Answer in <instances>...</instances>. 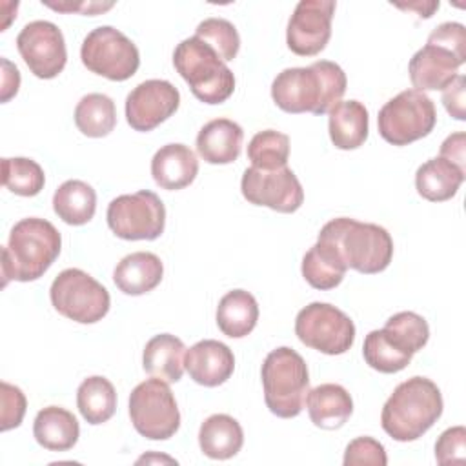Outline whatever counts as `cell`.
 I'll return each instance as SVG.
<instances>
[{"instance_id": "obj_1", "label": "cell", "mask_w": 466, "mask_h": 466, "mask_svg": "<svg viewBox=\"0 0 466 466\" xmlns=\"http://www.w3.org/2000/svg\"><path fill=\"white\" fill-rule=\"evenodd\" d=\"M346 73L331 60L288 67L271 84L273 102L286 113L326 115L346 93Z\"/></svg>"}, {"instance_id": "obj_2", "label": "cell", "mask_w": 466, "mask_h": 466, "mask_svg": "<svg viewBox=\"0 0 466 466\" xmlns=\"http://www.w3.org/2000/svg\"><path fill=\"white\" fill-rule=\"evenodd\" d=\"M62 237L46 218L29 217L18 220L2 248V286L9 280L31 282L40 279L58 258Z\"/></svg>"}, {"instance_id": "obj_3", "label": "cell", "mask_w": 466, "mask_h": 466, "mask_svg": "<svg viewBox=\"0 0 466 466\" xmlns=\"http://www.w3.org/2000/svg\"><path fill=\"white\" fill-rule=\"evenodd\" d=\"M442 395L437 384L426 377H411L400 382L382 406L380 426L399 442L422 437L442 415Z\"/></svg>"}, {"instance_id": "obj_4", "label": "cell", "mask_w": 466, "mask_h": 466, "mask_svg": "<svg viewBox=\"0 0 466 466\" xmlns=\"http://www.w3.org/2000/svg\"><path fill=\"white\" fill-rule=\"evenodd\" d=\"M319 238L337 248L346 268L364 275L384 271L393 257L391 235L371 222L339 217L322 226Z\"/></svg>"}, {"instance_id": "obj_5", "label": "cell", "mask_w": 466, "mask_h": 466, "mask_svg": "<svg viewBox=\"0 0 466 466\" xmlns=\"http://www.w3.org/2000/svg\"><path fill=\"white\" fill-rule=\"evenodd\" d=\"M173 66L204 104H222L235 91L233 71L209 44L195 35L175 47Z\"/></svg>"}, {"instance_id": "obj_6", "label": "cell", "mask_w": 466, "mask_h": 466, "mask_svg": "<svg viewBox=\"0 0 466 466\" xmlns=\"http://www.w3.org/2000/svg\"><path fill=\"white\" fill-rule=\"evenodd\" d=\"M262 388L268 410L280 417H297L309 391L308 364L300 353L288 346H280L268 353L262 370Z\"/></svg>"}, {"instance_id": "obj_7", "label": "cell", "mask_w": 466, "mask_h": 466, "mask_svg": "<svg viewBox=\"0 0 466 466\" xmlns=\"http://www.w3.org/2000/svg\"><path fill=\"white\" fill-rule=\"evenodd\" d=\"M437 122L433 100L417 89H404L379 111V135L393 146H408L428 137Z\"/></svg>"}, {"instance_id": "obj_8", "label": "cell", "mask_w": 466, "mask_h": 466, "mask_svg": "<svg viewBox=\"0 0 466 466\" xmlns=\"http://www.w3.org/2000/svg\"><path fill=\"white\" fill-rule=\"evenodd\" d=\"M53 308L80 324L102 320L111 306L109 291L89 273L78 268L60 271L49 289Z\"/></svg>"}, {"instance_id": "obj_9", "label": "cell", "mask_w": 466, "mask_h": 466, "mask_svg": "<svg viewBox=\"0 0 466 466\" xmlns=\"http://www.w3.org/2000/svg\"><path fill=\"white\" fill-rule=\"evenodd\" d=\"M129 417L135 430L151 441H166L180 428V411L169 384L153 377L129 395Z\"/></svg>"}, {"instance_id": "obj_10", "label": "cell", "mask_w": 466, "mask_h": 466, "mask_svg": "<svg viewBox=\"0 0 466 466\" xmlns=\"http://www.w3.org/2000/svg\"><path fill=\"white\" fill-rule=\"evenodd\" d=\"M82 64L95 75L113 82L131 78L140 66L138 47L111 25L95 27L82 42Z\"/></svg>"}, {"instance_id": "obj_11", "label": "cell", "mask_w": 466, "mask_h": 466, "mask_svg": "<svg viewBox=\"0 0 466 466\" xmlns=\"http://www.w3.org/2000/svg\"><path fill=\"white\" fill-rule=\"evenodd\" d=\"M107 226L124 240H155L166 226V208L149 189L120 195L107 206Z\"/></svg>"}, {"instance_id": "obj_12", "label": "cell", "mask_w": 466, "mask_h": 466, "mask_svg": "<svg viewBox=\"0 0 466 466\" xmlns=\"http://www.w3.org/2000/svg\"><path fill=\"white\" fill-rule=\"evenodd\" d=\"M295 335L320 353L342 355L353 346L355 324L342 309L328 302H311L297 313Z\"/></svg>"}, {"instance_id": "obj_13", "label": "cell", "mask_w": 466, "mask_h": 466, "mask_svg": "<svg viewBox=\"0 0 466 466\" xmlns=\"http://www.w3.org/2000/svg\"><path fill=\"white\" fill-rule=\"evenodd\" d=\"M240 191L249 204L279 213H293L304 202V189L288 166L279 169L248 167L240 180Z\"/></svg>"}, {"instance_id": "obj_14", "label": "cell", "mask_w": 466, "mask_h": 466, "mask_svg": "<svg viewBox=\"0 0 466 466\" xmlns=\"http://www.w3.org/2000/svg\"><path fill=\"white\" fill-rule=\"evenodd\" d=\"M16 47L29 71L38 78H55L66 67V40L53 22L35 20L25 24L16 36Z\"/></svg>"}, {"instance_id": "obj_15", "label": "cell", "mask_w": 466, "mask_h": 466, "mask_svg": "<svg viewBox=\"0 0 466 466\" xmlns=\"http://www.w3.org/2000/svg\"><path fill=\"white\" fill-rule=\"evenodd\" d=\"M331 0H302L295 5L286 29L288 47L299 56L320 53L331 36V18L335 13Z\"/></svg>"}, {"instance_id": "obj_16", "label": "cell", "mask_w": 466, "mask_h": 466, "mask_svg": "<svg viewBox=\"0 0 466 466\" xmlns=\"http://www.w3.org/2000/svg\"><path fill=\"white\" fill-rule=\"evenodd\" d=\"M180 106L178 89L160 78L140 82L126 96V120L135 131H151Z\"/></svg>"}, {"instance_id": "obj_17", "label": "cell", "mask_w": 466, "mask_h": 466, "mask_svg": "<svg viewBox=\"0 0 466 466\" xmlns=\"http://www.w3.org/2000/svg\"><path fill=\"white\" fill-rule=\"evenodd\" d=\"M464 64V58L457 56L450 49L426 44L420 47L408 64L410 80L417 91H442L457 78V69Z\"/></svg>"}, {"instance_id": "obj_18", "label": "cell", "mask_w": 466, "mask_h": 466, "mask_svg": "<svg viewBox=\"0 0 466 466\" xmlns=\"http://www.w3.org/2000/svg\"><path fill=\"white\" fill-rule=\"evenodd\" d=\"M189 377L206 388L224 384L235 370V357L229 346L215 339H204L186 351L184 359Z\"/></svg>"}, {"instance_id": "obj_19", "label": "cell", "mask_w": 466, "mask_h": 466, "mask_svg": "<svg viewBox=\"0 0 466 466\" xmlns=\"http://www.w3.org/2000/svg\"><path fill=\"white\" fill-rule=\"evenodd\" d=\"M197 155L184 144H166L151 158L153 180L167 191L189 186L197 178Z\"/></svg>"}, {"instance_id": "obj_20", "label": "cell", "mask_w": 466, "mask_h": 466, "mask_svg": "<svg viewBox=\"0 0 466 466\" xmlns=\"http://www.w3.org/2000/svg\"><path fill=\"white\" fill-rule=\"evenodd\" d=\"M244 131L229 118H215L204 124L197 135V151L208 164H231L242 149Z\"/></svg>"}, {"instance_id": "obj_21", "label": "cell", "mask_w": 466, "mask_h": 466, "mask_svg": "<svg viewBox=\"0 0 466 466\" xmlns=\"http://www.w3.org/2000/svg\"><path fill=\"white\" fill-rule=\"evenodd\" d=\"M164 277L162 260L149 251H135L126 255L113 271L116 288L126 295H144L155 289Z\"/></svg>"}, {"instance_id": "obj_22", "label": "cell", "mask_w": 466, "mask_h": 466, "mask_svg": "<svg viewBox=\"0 0 466 466\" xmlns=\"http://www.w3.org/2000/svg\"><path fill=\"white\" fill-rule=\"evenodd\" d=\"M306 408L311 422L322 430H337L348 422L353 413V400L340 384L326 382L308 391Z\"/></svg>"}, {"instance_id": "obj_23", "label": "cell", "mask_w": 466, "mask_h": 466, "mask_svg": "<svg viewBox=\"0 0 466 466\" xmlns=\"http://www.w3.org/2000/svg\"><path fill=\"white\" fill-rule=\"evenodd\" d=\"M184 359H186L184 342L171 333H160L146 342V348L142 353V366L147 375L171 384L180 380L186 370Z\"/></svg>"}, {"instance_id": "obj_24", "label": "cell", "mask_w": 466, "mask_h": 466, "mask_svg": "<svg viewBox=\"0 0 466 466\" xmlns=\"http://www.w3.org/2000/svg\"><path fill=\"white\" fill-rule=\"evenodd\" d=\"M329 138L339 149H357L368 138L370 116L368 109L359 100H344L329 109Z\"/></svg>"}, {"instance_id": "obj_25", "label": "cell", "mask_w": 466, "mask_h": 466, "mask_svg": "<svg viewBox=\"0 0 466 466\" xmlns=\"http://www.w3.org/2000/svg\"><path fill=\"white\" fill-rule=\"evenodd\" d=\"M33 435L36 442L49 451H67L76 444L80 426L76 417L66 408L47 406L36 413Z\"/></svg>"}, {"instance_id": "obj_26", "label": "cell", "mask_w": 466, "mask_h": 466, "mask_svg": "<svg viewBox=\"0 0 466 466\" xmlns=\"http://www.w3.org/2000/svg\"><path fill=\"white\" fill-rule=\"evenodd\" d=\"M244 444V431L237 419L226 413L209 415L198 430V446L209 459L226 461L235 457Z\"/></svg>"}, {"instance_id": "obj_27", "label": "cell", "mask_w": 466, "mask_h": 466, "mask_svg": "<svg viewBox=\"0 0 466 466\" xmlns=\"http://www.w3.org/2000/svg\"><path fill=\"white\" fill-rule=\"evenodd\" d=\"M466 171L444 157H435L419 166L415 173L417 193L430 202H444L455 197L464 182Z\"/></svg>"}, {"instance_id": "obj_28", "label": "cell", "mask_w": 466, "mask_h": 466, "mask_svg": "<svg viewBox=\"0 0 466 466\" xmlns=\"http://www.w3.org/2000/svg\"><path fill=\"white\" fill-rule=\"evenodd\" d=\"M346 269L337 248L322 238H317L302 258V277L315 289L324 291L337 288L342 282Z\"/></svg>"}, {"instance_id": "obj_29", "label": "cell", "mask_w": 466, "mask_h": 466, "mask_svg": "<svg viewBox=\"0 0 466 466\" xmlns=\"http://www.w3.org/2000/svg\"><path fill=\"white\" fill-rule=\"evenodd\" d=\"M258 320V304L246 289L228 291L217 306V326L231 339H242L253 331Z\"/></svg>"}, {"instance_id": "obj_30", "label": "cell", "mask_w": 466, "mask_h": 466, "mask_svg": "<svg viewBox=\"0 0 466 466\" xmlns=\"http://www.w3.org/2000/svg\"><path fill=\"white\" fill-rule=\"evenodd\" d=\"M53 209L66 224L84 226L96 211V193L84 180H66L53 195Z\"/></svg>"}, {"instance_id": "obj_31", "label": "cell", "mask_w": 466, "mask_h": 466, "mask_svg": "<svg viewBox=\"0 0 466 466\" xmlns=\"http://www.w3.org/2000/svg\"><path fill=\"white\" fill-rule=\"evenodd\" d=\"M76 406L86 422H107L116 411L115 386L102 375L84 379L76 390Z\"/></svg>"}, {"instance_id": "obj_32", "label": "cell", "mask_w": 466, "mask_h": 466, "mask_svg": "<svg viewBox=\"0 0 466 466\" xmlns=\"http://www.w3.org/2000/svg\"><path fill=\"white\" fill-rule=\"evenodd\" d=\"M75 124L86 137H107L116 126L115 102L104 93L84 95L75 107Z\"/></svg>"}, {"instance_id": "obj_33", "label": "cell", "mask_w": 466, "mask_h": 466, "mask_svg": "<svg viewBox=\"0 0 466 466\" xmlns=\"http://www.w3.org/2000/svg\"><path fill=\"white\" fill-rule=\"evenodd\" d=\"M382 333L399 351L411 357L420 351L430 339L428 322L415 311H400L391 315L386 320Z\"/></svg>"}, {"instance_id": "obj_34", "label": "cell", "mask_w": 466, "mask_h": 466, "mask_svg": "<svg viewBox=\"0 0 466 466\" xmlns=\"http://www.w3.org/2000/svg\"><path fill=\"white\" fill-rule=\"evenodd\" d=\"M2 182L15 195L35 197L44 189L46 175L33 158H2Z\"/></svg>"}, {"instance_id": "obj_35", "label": "cell", "mask_w": 466, "mask_h": 466, "mask_svg": "<svg viewBox=\"0 0 466 466\" xmlns=\"http://www.w3.org/2000/svg\"><path fill=\"white\" fill-rule=\"evenodd\" d=\"M289 157V137L275 131H258L248 144V158L253 167L258 169H279L288 164Z\"/></svg>"}, {"instance_id": "obj_36", "label": "cell", "mask_w": 466, "mask_h": 466, "mask_svg": "<svg viewBox=\"0 0 466 466\" xmlns=\"http://www.w3.org/2000/svg\"><path fill=\"white\" fill-rule=\"evenodd\" d=\"M362 357L366 364L380 373H397L411 362V355L399 351L382 333V329H373L366 335L362 346Z\"/></svg>"}, {"instance_id": "obj_37", "label": "cell", "mask_w": 466, "mask_h": 466, "mask_svg": "<svg viewBox=\"0 0 466 466\" xmlns=\"http://www.w3.org/2000/svg\"><path fill=\"white\" fill-rule=\"evenodd\" d=\"M195 36L202 38L209 44L224 62H229L237 56L240 49V36L237 27L226 18H206L202 20L197 29Z\"/></svg>"}, {"instance_id": "obj_38", "label": "cell", "mask_w": 466, "mask_h": 466, "mask_svg": "<svg viewBox=\"0 0 466 466\" xmlns=\"http://www.w3.org/2000/svg\"><path fill=\"white\" fill-rule=\"evenodd\" d=\"M344 466H386L388 457L384 446L373 437H357L353 439L344 451Z\"/></svg>"}, {"instance_id": "obj_39", "label": "cell", "mask_w": 466, "mask_h": 466, "mask_svg": "<svg viewBox=\"0 0 466 466\" xmlns=\"http://www.w3.org/2000/svg\"><path fill=\"white\" fill-rule=\"evenodd\" d=\"M435 459L439 464L466 461V430L453 426L444 430L435 442Z\"/></svg>"}, {"instance_id": "obj_40", "label": "cell", "mask_w": 466, "mask_h": 466, "mask_svg": "<svg viewBox=\"0 0 466 466\" xmlns=\"http://www.w3.org/2000/svg\"><path fill=\"white\" fill-rule=\"evenodd\" d=\"M0 393H2V426L0 428L2 431H7L20 426L25 415L27 400L18 386H13L5 380H2L0 384Z\"/></svg>"}, {"instance_id": "obj_41", "label": "cell", "mask_w": 466, "mask_h": 466, "mask_svg": "<svg viewBox=\"0 0 466 466\" xmlns=\"http://www.w3.org/2000/svg\"><path fill=\"white\" fill-rule=\"evenodd\" d=\"M430 44L442 46L466 60V29L459 22H442L428 36Z\"/></svg>"}, {"instance_id": "obj_42", "label": "cell", "mask_w": 466, "mask_h": 466, "mask_svg": "<svg viewBox=\"0 0 466 466\" xmlns=\"http://www.w3.org/2000/svg\"><path fill=\"white\" fill-rule=\"evenodd\" d=\"M464 86L466 78L462 75H457V78L442 89V104L446 111L455 118V120H464L466 111H464Z\"/></svg>"}, {"instance_id": "obj_43", "label": "cell", "mask_w": 466, "mask_h": 466, "mask_svg": "<svg viewBox=\"0 0 466 466\" xmlns=\"http://www.w3.org/2000/svg\"><path fill=\"white\" fill-rule=\"evenodd\" d=\"M439 157H444L446 160L466 171V135L462 131H457L446 137V140L441 144Z\"/></svg>"}, {"instance_id": "obj_44", "label": "cell", "mask_w": 466, "mask_h": 466, "mask_svg": "<svg viewBox=\"0 0 466 466\" xmlns=\"http://www.w3.org/2000/svg\"><path fill=\"white\" fill-rule=\"evenodd\" d=\"M47 7L55 9V11H66V13H73V11H78L82 15H98V13H104L107 9H111L115 4L113 2H69V0H64V2H44Z\"/></svg>"}, {"instance_id": "obj_45", "label": "cell", "mask_w": 466, "mask_h": 466, "mask_svg": "<svg viewBox=\"0 0 466 466\" xmlns=\"http://www.w3.org/2000/svg\"><path fill=\"white\" fill-rule=\"evenodd\" d=\"M4 67V80H2V102H7L11 96L16 95L20 86V73L18 67L13 66L7 58H2Z\"/></svg>"}, {"instance_id": "obj_46", "label": "cell", "mask_w": 466, "mask_h": 466, "mask_svg": "<svg viewBox=\"0 0 466 466\" xmlns=\"http://www.w3.org/2000/svg\"><path fill=\"white\" fill-rule=\"evenodd\" d=\"M402 9H415L420 16L430 18L435 9H439V2H413V4H397Z\"/></svg>"}]
</instances>
